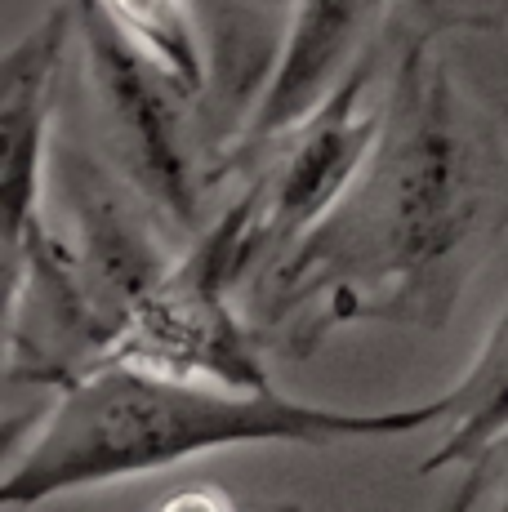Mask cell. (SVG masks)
<instances>
[{
  "mask_svg": "<svg viewBox=\"0 0 508 512\" xmlns=\"http://www.w3.org/2000/svg\"><path fill=\"white\" fill-rule=\"evenodd\" d=\"M90 5L188 98L210 90V54H205L188 0H90Z\"/></svg>",
  "mask_w": 508,
  "mask_h": 512,
  "instance_id": "30bf717a",
  "label": "cell"
},
{
  "mask_svg": "<svg viewBox=\"0 0 508 512\" xmlns=\"http://www.w3.org/2000/svg\"><path fill=\"white\" fill-rule=\"evenodd\" d=\"M459 468L464 477L442 512H508V428L486 441L477 455H468Z\"/></svg>",
  "mask_w": 508,
  "mask_h": 512,
  "instance_id": "8fae6325",
  "label": "cell"
},
{
  "mask_svg": "<svg viewBox=\"0 0 508 512\" xmlns=\"http://www.w3.org/2000/svg\"><path fill=\"white\" fill-rule=\"evenodd\" d=\"M161 512H237V508H232L228 495H219V490L192 486V490H179V495L165 499Z\"/></svg>",
  "mask_w": 508,
  "mask_h": 512,
  "instance_id": "4fadbf2b",
  "label": "cell"
},
{
  "mask_svg": "<svg viewBox=\"0 0 508 512\" xmlns=\"http://www.w3.org/2000/svg\"><path fill=\"white\" fill-rule=\"evenodd\" d=\"M508 232L495 121L433 45H402L384 125L339 205L246 294L263 357L308 361L339 326L442 330Z\"/></svg>",
  "mask_w": 508,
  "mask_h": 512,
  "instance_id": "6da1fadb",
  "label": "cell"
},
{
  "mask_svg": "<svg viewBox=\"0 0 508 512\" xmlns=\"http://www.w3.org/2000/svg\"><path fill=\"white\" fill-rule=\"evenodd\" d=\"M388 5L393 0H295L277 63L268 67V81L246 107L237 134L223 143L219 161L210 165V179L246 170L263 147L286 139L312 112H321L326 98L366 58H375Z\"/></svg>",
  "mask_w": 508,
  "mask_h": 512,
  "instance_id": "52a82bcc",
  "label": "cell"
},
{
  "mask_svg": "<svg viewBox=\"0 0 508 512\" xmlns=\"http://www.w3.org/2000/svg\"><path fill=\"white\" fill-rule=\"evenodd\" d=\"M76 45V0H58L0 58V228L14 250L45 205L54 152V107Z\"/></svg>",
  "mask_w": 508,
  "mask_h": 512,
  "instance_id": "ba28073f",
  "label": "cell"
},
{
  "mask_svg": "<svg viewBox=\"0 0 508 512\" xmlns=\"http://www.w3.org/2000/svg\"><path fill=\"white\" fill-rule=\"evenodd\" d=\"M442 397L451 410H446V423L437 428V446L419 459L415 472L464 464L468 455H477L486 441L508 428V308L482 339L473 366L459 374V383Z\"/></svg>",
  "mask_w": 508,
  "mask_h": 512,
  "instance_id": "9c48e42d",
  "label": "cell"
},
{
  "mask_svg": "<svg viewBox=\"0 0 508 512\" xmlns=\"http://www.w3.org/2000/svg\"><path fill=\"white\" fill-rule=\"evenodd\" d=\"M415 32L406 45H433L446 32H500L508 27V0H410Z\"/></svg>",
  "mask_w": 508,
  "mask_h": 512,
  "instance_id": "7c38bea8",
  "label": "cell"
},
{
  "mask_svg": "<svg viewBox=\"0 0 508 512\" xmlns=\"http://www.w3.org/2000/svg\"><path fill=\"white\" fill-rule=\"evenodd\" d=\"M375 58L357 67L321 112L263 147L246 165L250 183L232 201L237 214V290L250 294L304 236L326 219L366 165L384 125V103H370Z\"/></svg>",
  "mask_w": 508,
  "mask_h": 512,
  "instance_id": "277c9868",
  "label": "cell"
},
{
  "mask_svg": "<svg viewBox=\"0 0 508 512\" xmlns=\"http://www.w3.org/2000/svg\"><path fill=\"white\" fill-rule=\"evenodd\" d=\"M76 45H81L85 85L99 112L107 165L174 232L201 236L205 174L188 134L192 98L143 49L125 41L90 0H76Z\"/></svg>",
  "mask_w": 508,
  "mask_h": 512,
  "instance_id": "5b68a950",
  "label": "cell"
},
{
  "mask_svg": "<svg viewBox=\"0 0 508 512\" xmlns=\"http://www.w3.org/2000/svg\"><path fill=\"white\" fill-rule=\"evenodd\" d=\"M237 214L232 205L174 259L143 303L121 357L174 379H201L237 392H268V366L246 312L237 308Z\"/></svg>",
  "mask_w": 508,
  "mask_h": 512,
  "instance_id": "8992f818",
  "label": "cell"
},
{
  "mask_svg": "<svg viewBox=\"0 0 508 512\" xmlns=\"http://www.w3.org/2000/svg\"><path fill=\"white\" fill-rule=\"evenodd\" d=\"M446 397L393 410L304 406L281 392H237L130 361L58 392L23 455L9 459L0 504H45L67 490L143 477L228 446H335L442 428Z\"/></svg>",
  "mask_w": 508,
  "mask_h": 512,
  "instance_id": "7a4b0ae2",
  "label": "cell"
},
{
  "mask_svg": "<svg viewBox=\"0 0 508 512\" xmlns=\"http://www.w3.org/2000/svg\"><path fill=\"white\" fill-rule=\"evenodd\" d=\"M50 201L5 250V388L58 392L112 366L179 254L112 165L54 139Z\"/></svg>",
  "mask_w": 508,
  "mask_h": 512,
  "instance_id": "3957f363",
  "label": "cell"
}]
</instances>
